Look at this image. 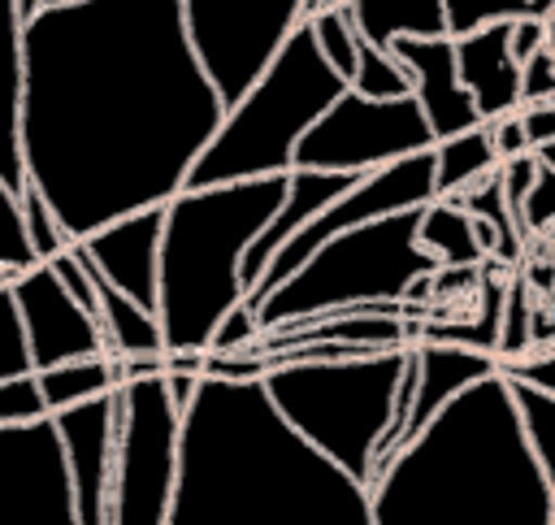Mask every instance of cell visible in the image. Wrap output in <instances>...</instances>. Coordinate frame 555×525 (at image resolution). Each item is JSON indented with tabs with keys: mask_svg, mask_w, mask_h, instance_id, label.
<instances>
[{
	"mask_svg": "<svg viewBox=\"0 0 555 525\" xmlns=\"http://www.w3.org/2000/svg\"><path fill=\"white\" fill-rule=\"evenodd\" d=\"M160 230H165V204H147V208H134V213L91 230L87 239H78V247L100 278H108L117 291H126L130 299H139L143 308L156 312Z\"/></svg>",
	"mask_w": 555,
	"mask_h": 525,
	"instance_id": "15",
	"label": "cell"
},
{
	"mask_svg": "<svg viewBox=\"0 0 555 525\" xmlns=\"http://www.w3.org/2000/svg\"><path fill=\"white\" fill-rule=\"evenodd\" d=\"M39 373V386H43V399L48 408H69L78 399H91V395H104L113 386H121L130 377V364L113 351H100V356H78V360H61L52 369H35Z\"/></svg>",
	"mask_w": 555,
	"mask_h": 525,
	"instance_id": "25",
	"label": "cell"
},
{
	"mask_svg": "<svg viewBox=\"0 0 555 525\" xmlns=\"http://www.w3.org/2000/svg\"><path fill=\"white\" fill-rule=\"evenodd\" d=\"M533 304L538 291L525 282L520 269H512L507 278V295H503V330H499V360L525 356L533 347Z\"/></svg>",
	"mask_w": 555,
	"mask_h": 525,
	"instance_id": "30",
	"label": "cell"
},
{
	"mask_svg": "<svg viewBox=\"0 0 555 525\" xmlns=\"http://www.w3.org/2000/svg\"><path fill=\"white\" fill-rule=\"evenodd\" d=\"M546 43V22L542 17H516L512 22V56L525 65L538 48Z\"/></svg>",
	"mask_w": 555,
	"mask_h": 525,
	"instance_id": "40",
	"label": "cell"
},
{
	"mask_svg": "<svg viewBox=\"0 0 555 525\" xmlns=\"http://www.w3.org/2000/svg\"><path fill=\"white\" fill-rule=\"evenodd\" d=\"M490 130H494V148H499V161H507V156H520V152H533V143H529V135H525V121H520V108H516V113H503V117H494V121H490Z\"/></svg>",
	"mask_w": 555,
	"mask_h": 525,
	"instance_id": "39",
	"label": "cell"
},
{
	"mask_svg": "<svg viewBox=\"0 0 555 525\" xmlns=\"http://www.w3.org/2000/svg\"><path fill=\"white\" fill-rule=\"evenodd\" d=\"M533 152H538V156H542V161H546V165L555 169V139H546V143H538Z\"/></svg>",
	"mask_w": 555,
	"mask_h": 525,
	"instance_id": "42",
	"label": "cell"
},
{
	"mask_svg": "<svg viewBox=\"0 0 555 525\" xmlns=\"http://www.w3.org/2000/svg\"><path fill=\"white\" fill-rule=\"evenodd\" d=\"M304 17L308 0H182L191 48L225 108L264 74Z\"/></svg>",
	"mask_w": 555,
	"mask_h": 525,
	"instance_id": "10",
	"label": "cell"
},
{
	"mask_svg": "<svg viewBox=\"0 0 555 525\" xmlns=\"http://www.w3.org/2000/svg\"><path fill=\"white\" fill-rule=\"evenodd\" d=\"M0 525H78L74 473L52 412L0 425Z\"/></svg>",
	"mask_w": 555,
	"mask_h": 525,
	"instance_id": "12",
	"label": "cell"
},
{
	"mask_svg": "<svg viewBox=\"0 0 555 525\" xmlns=\"http://www.w3.org/2000/svg\"><path fill=\"white\" fill-rule=\"evenodd\" d=\"M95 291H100V325L108 338V351L121 356L130 364V373L143 369H165V330L160 317L152 308H143L139 299H130L126 291H117L108 278L95 273Z\"/></svg>",
	"mask_w": 555,
	"mask_h": 525,
	"instance_id": "21",
	"label": "cell"
},
{
	"mask_svg": "<svg viewBox=\"0 0 555 525\" xmlns=\"http://www.w3.org/2000/svg\"><path fill=\"white\" fill-rule=\"evenodd\" d=\"M347 87L351 82L317 48L312 26L299 22L264 74L225 108L221 126L195 156L186 187L291 174L299 139Z\"/></svg>",
	"mask_w": 555,
	"mask_h": 525,
	"instance_id": "6",
	"label": "cell"
},
{
	"mask_svg": "<svg viewBox=\"0 0 555 525\" xmlns=\"http://www.w3.org/2000/svg\"><path fill=\"white\" fill-rule=\"evenodd\" d=\"M35 260H39V256H35V247H30V239H26L22 195L0 178V265L13 269V273H22V269H30Z\"/></svg>",
	"mask_w": 555,
	"mask_h": 525,
	"instance_id": "33",
	"label": "cell"
},
{
	"mask_svg": "<svg viewBox=\"0 0 555 525\" xmlns=\"http://www.w3.org/2000/svg\"><path fill=\"white\" fill-rule=\"evenodd\" d=\"M360 39L395 48L408 35H447V0H347Z\"/></svg>",
	"mask_w": 555,
	"mask_h": 525,
	"instance_id": "22",
	"label": "cell"
},
{
	"mask_svg": "<svg viewBox=\"0 0 555 525\" xmlns=\"http://www.w3.org/2000/svg\"><path fill=\"white\" fill-rule=\"evenodd\" d=\"M455 65L486 121L520 108V61L512 56V22H486L455 35Z\"/></svg>",
	"mask_w": 555,
	"mask_h": 525,
	"instance_id": "18",
	"label": "cell"
},
{
	"mask_svg": "<svg viewBox=\"0 0 555 525\" xmlns=\"http://www.w3.org/2000/svg\"><path fill=\"white\" fill-rule=\"evenodd\" d=\"M520 121H525V135L529 143H546L555 139V100H538V104H520Z\"/></svg>",
	"mask_w": 555,
	"mask_h": 525,
	"instance_id": "41",
	"label": "cell"
},
{
	"mask_svg": "<svg viewBox=\"0 0 555 525\" xmlns=\"http://www.w3.org/2000/svg\"><path fill=\"white\" fill-rule=\"evenodd\" d=\"M425 148H434V126L416 95L373 100L347 87L299 139L295 165L334 169V174H373Z\"/></svg>",
	"mask_w": 555,
	"mask_h": 525,
	"instance_id": "9",
	"label": "cell"
},
{
	"mask_svg": "<svg viewBox=\"0 0 555 525\" xmlns=\"http://www.w3.org/2000/svg\"><path fill=\"white\" fill-rule=\"evenodd\" d=\"M221 117L182 0H56L26 17V182L74 243L173 200Z\"/></svg>",
	"mask_w": 555,
	"mask_h": 525,
	"instance_id": "1",
	"label": "cell"
},
{
	"mask_svg": "<svg viewBox=\"0 0 555 525\" xmlns=\"http://www.w3.org/2000/svg\"><path fill=\"white\" fill-rule=\"evenodd\" d=\"M22 91H26V13L17 0H0V178L22 195Z\"/></svg>",
	"mask_w": 555,
	"mask_h": 525,
	"instance_id": "20",
	"label": "cell"
},
{
	"mask_svg": "<svg viewBox=\"0 0 555 525\" xmlns=\"http://www.w3.org/2000/svg\"><path fill=\"white\" fill-rule=\"evenodd\" d=\"M351 87L364 91V95H373V100L412 95V74H408V65H403L390 48H377V43L360 39V61H356Z\"/></svg>",
	"mask_w": 555,
	"mask_h": 525,
	"instance_id": "28",
	"label": "cell"
},
{
	"mask_svg": "<svg viewBox=\"0 0 555 525\" xmlns=\"http://www.w3.org/2000/svg\"><path fill=\"white\" fill-rule=\"evenodd\" d=\"M182 404L165 369H143L121 382V421L113 456L108 525H169L178 486Z\"/></svg>",
	"mask_w": 555,
	"mask_h": 525,
	"instance_id": "8",
	"label": "cell"
},
{
	"mask_svg": "<svg viewBox=\"0 0 555 525\" xmlns=\"http://www.w3.org/2000/svg\"><path fill=\"white\" fill-rule=\"evenodd\" d=\"M412 364H416V386H412V404H408V417H403V430H399V443L395 451L425 430V421L447 404L455 399L464 386H473L477 377L494 373L499 369V356L494 351H477V347H460V343H434V338H416L412 343ZM386 464V460H382Z\"/></svg>",
	"mask_w": 555,
	"mask_h": 525,
	"instance_id": "17",
	"label": "cell"
},
{
	"mask_svg": "<svg viewBox=\"0 0 555 525\" xmlns=\"http://www.w3.org/2000/svg\"><path fill=\"white\" fill-rule=\"evenodd\" d=\"M507 386H512L525 438H529V447L538 451L542 469L555 482V390H542V386H529V382H507Z\"/></svg>",
	"mask_w": 555,
	"mask_h": 525,
	"instance_id": "27",
	"label": "cell"
},
{
	"mask_svg": "<svg viewBox=\"0 0 555 525\" xmlns=\"http://www.w3.org/2000/svg\"><path fill=\"white\" fill-rule=\"evenodd\" d=\"M22 221H26V239H30V247H35L39 260H52L61 247L74 243L69 230L61 226V217L52 213V204L43 200V191L30 187V182H26V191H22Z\"/></svg>",
	"mask_w": 555,
	"mask_h": 525,
	"instance_id": "31",
	"label": "cell"
},
{
	"mask_svg": "<svg viewBox=\"0 0 555 525\" xmlns=\"http://www.w3.org/2000/svg\"><path fill=\"white\" fill-rule=\"evenodd\" d=\"M356 178H360V174H334V169H308V165H295V169H291V191H286V200L278 204V213L264 221V230L251 239V247H247V256H243L247 295H251V286L260 282L264 265L278 256V247H282L295 230H304L330 200H338Z\"/></svg>",
	"mask_w": 555,
	"mask_h": 525,
	"instance_id": "19",
	"label": "cell"
},
{
	"mask_svg": "<svg viewBox=\"0 0 555 525\" xmlns=\"http://www.w3.org/2000/svg\"><path fill=\"white\" fill-rule=\"evenodd\" d=\"M291 191V174L182 187L165 200L156 317L169 351H208L217 325L247 304L243 256Z\"/></svg>",
	"mask_w": 555,
	"mask_h": 525,
	"instance_id": "4",
	"label": "cell"
},
{
	"mask_svg": "<svg viewBox=\"0 0 555 525\" xmlns=\"http://www.w3.org/2000/svg\"><path fill=\"white\" fill-rule=\"evenodd\" d=\"M538 100H555V52L546 43L520 65V104Z\"/></svg>",
	"mask_w": 555,
	"mask_h": 525,
	"instance_id": "37",
	"label": "cell"
},
{
	"mask_svg": "<svg viewBox=\"0 0 555 525\" xmlns=\"http://www.w3.org/2000/svg\"><path fill=\"white\" fill-rule=\"evenodd\" d=\"M520 230H525V239H546L551 230H555V169L538 156V178H533V187H529V195H525V204H520Z\"/></svg>",
	"mask_w": 555,
	"mask_h": 525,
	"instance_id": "34",
	"label": "cell"
},
{
	"mask_svg": "<svg viewBox=\"0 0 555 525\" xmlns=\"http://www.w3.org/2000/svg\"><path fill=\"white\" fill-rule=\"evenodd\" d=\"M542 22H546V48H551V52H555V9H551V13H546V17H542Z\"/></svg>",
	"mask_w": 555,
	"mask_h": 525,
	"instance_id": "43",
	"label": "cell"
},
{
	"mask_svg": "<svg viewBox=\"0 0 555 525\" xmlns=\"http://www.w3.org/2000/svg\"><path fill=\"white\" fill-rule=\"evenodd\" d=\"M551 304H555V295H551Z\"/></svg>",
	"mask_w": 555,
	"mask_h": 525,
	"instance_id": "45",
	"label": "cell"
},
{
	"mask_svg": "<svg viewBox=\"0 0 555 525\" xmlns=\"http://www.w3.org/2000/svg\"><path fill=\"white\" fill-rule=\"evenodd\" d=\"M308 26H312V35H317V48L325 52V61L351 82V74H356V61H360V30H356V22H351V9H347V0L343 4H325V9H317L312 17H304Z\"/></svg>",
	"mask_w": 555,
	"mask_h": 525,
	"instance_id": "26",
	"label": "cell"
},
{
	"mask_svg": "<svg viewBox=\"0 0 555 525\" xmlns=\"http://www.w3.org/2000/svg\"><path fill=\"white\" fill-rule=\"evenodd\" d=\"M438 195V187H434V148H425V152H412V156H399V161H390V165H382V169H373V174H360L338 200H330L304 230H295L282 247H278V256L264 265V273H260V282L251 286V295H247V304H256L264 291H273L278 282H286L321 243H330L334 234H343V230H351V226H364V221H373V217H386V213H399V208H416V204H425V200H434Z\"/></svg>",
	"mask_w": 555,
	"mask_h": 525,
	"instance_id": "11",
	"label": "cell"
},
{
	"mask_svg": "<svg viewBox=\"0 0 555 525\" xmlns=\"http://www.w3.org/2000/svg\"><path fill=\"white\" fill-rule=\"evenodd\" d=\"M30 343H26V325H22V308L13 295V282H0V382L30 373Z\"/></svg>",
	"mask_w": 555,
	"mask_h": 525,
	"instance_id": "32",
	"label": "cell"
},
{
	"mask_svg": "<svg viewBox=\"0 0 555 525\" xmlns=\"http://www.w3.org/2000/svg\"><path fill=\"white\" fill-rule=\"evenodd\" d=\"M499 373L507 382H529V386L555 390V347H529L525 356L499 360Z\"/></svg>",
	"mask_w": 555,
	"mask_h": 525,
	"instance_id": "36",
	"label": "cell"
},
{
	"mask_svg": "<svg viewBox=\"0 0 555 525\" xmlns=\"http://www.w3.org/2000/svg\"><path fill=\"white\" fill-rule=\"evenodd\" d=\"M555 0H447V35H468L486 22L546 17Z\"/></svg>",
	"mask_w": 555,
	"mask_h": 525,
	"instance_id": "29",
	"label": "cell"
},
{
	"mask_svg": "<svg viewBox=\"0 0 555 525\" xmlns=\"http://www.w3.org/2000/svg\"><path fill=\"white\" fill-rule=\"evenodd\" d=\"M494 169H499V148H494L490 121L434 143V187H438V195H460L464 187L481 182Z\"/></svg>",
	"mask_w": 555,
	"mask_h": 525,
	"instance_id": "23",
	"label": "cell"
},
{
	"mask_svg": "<svg viewBox=\"0 0 555 525\" xmlns=\"http://www.w3.org/2000/svg\"><path fill=\"white\" fill-rule=\"evenodd\" d=\"M169 525H373V495L286 421L264 377L204 373L182 408Z\"/></svg>",
	"mask_w": 555,
	"mask_h": 525,
	"instance_id": "2",
	"label": "cell"
},
{
	"mask_svg": "<svg viewBox=\"0 0 555 525\" xmlns=\"http://www.w3.org/2000/svg\"><path fill=\"white\" fill-rule=\"evenodd\" d=\"M13 295L22 308L35 369H52L61 360L108 351L100 317L74 299V291L61 282V273L48 260H35L30 269L13 273Z\"/></svg>",
	"mask_w": 555,
	"mask_h": 525,
	"instance_id": "13",
	"label": "cell"
},
{
	"mask_svg": "<svg viewBox=\"0 0 555 525\" xmlns=\"http://www.w3.org/2000/svg\"><path fill=\"white\" fill-rule=\"evenodd\" d=\"M260 377L308 443H317L351 477L373 482L377 464L395 456L416 364L412 347H382L360 356L286 360Z\"/></svg>",
	"mask_w": 555,
	"mask_h": 525,
	"instance_id": "5",
	"label": "cell"
},
{
	"mask_svg": "<svg viewBox=\"0 0 555 525\" xmlns=\"http://www.w3.org/2000/svg\"><path fill=\"white\" fill-rule=\"evenodd\" d=\"M0 282H13V269H4V265H0Z\"/></svg>",
	"mask_w": 555,
	"mask_h": 525,
	"instance_id": "44",
	"label": "cell"
},
{
	"mask_svg": "<svg viewBox=\"0 0 555 525\" xmlns=\"http://www.w3.org/2000/svg\"><path fill=\"white\" fill-rule=\"evenodd\" d=\"M69 473L78 495V525H108V495H113V456H117V421H121V386L78 399L52 412Z\"/></svg>",
	"mask_w": 555,
	"mask_h": 525,
	"instance_id": "14",
	"label": "cell"
},
{
	"mask_svg": "<svg viewBox=\"0 0 555 525\" xmlns=\"http://www.w3.org/2000/svg\"><path fill=\"white\" fill-rule=\"evenodd\" d=\"M256 334H260V321H256L251 304H238V308L217 325V334H212V347H208V351H234V347H247Z\"/></svg>",
	"mask_w": 555,
	"mask_h": 525,
	"instance_id": "38",
	"label": "cell"
},
{
	"mask_svg": "<svg viewBox=\"0 0 555 525\" xmlns=\"http://www.w3.org/2000/svg\"><path fill=\"white\" fill-rule=\"evenodd\" d=\"M48 399H43V386H39V373H17V377H4L0 382V425H13V421H35V417H48Z\"/></svg>",
	"mask_w": 555,
	"mask_h": 525,
	"instance_id": "35",
	"label": "cell"
},
{
	"mask_svg": "<svg viewBox=\"0 0 555 525\" xmlns=\"http://www.w3.org/2000/svg\"><path fill=\"white\" fill-rule=\"evenodd\" d=\"M421 243L438 265H486L473 213L455 195H434L421 204Z\"/></svg>",
	"mask_w": 555,
	"mask_h": 525,
	"instance_id": "24",
	"label": "cell"
},
{
	"mask_svg": "<svg viewBox=\"0 0 555 525\" xmlns=\"http://www.w3.org/2000/svg\"><path fill=\"white\" fill-rule=\"evenodd\" d=\"M373 525H555V482L494 369L447 399L373 482Z\"/></svg>",
	"mask_w": 555,
	"mask_h": 525,
	"instance_id": "3",
	"label": "cell"
},
{
	"mask_svg": "<svg viewBox=\"0 0 555 525\" xmlns=\"http://www.w3.org/2000/svg\"><path fill=\"white\" fill-rule=\"evenodd\" d=\"M434 269L438 260L421 243V204H416V208H399L334 234L286 282L264 291L251 304V312L260 330H269V325H286V321H304L338 308L403 304L412 282Z\"/></svg>",
	"mask_w": 555,
	"mask_h": 525,
	"instance_id": "7",
	"label": "cell"
},
{
	"mask_svg": "<svg viewBox=\"0 0 555 525\" xmlns=\"http://www.w3.org/2000/svg\"><path fill=\"white\" fill-rule=\"evenodd\" d=\"M390 52L412 74V95L421 100V108H425V117L434 126V143L486 121L477 100H473V91L460 78L455 35H408V39H395Z\"/></svg>",
	"mask_w": 555,
	"mask_h": 525,
	"instance_id": "16",
	"label": "cell"
}]
</instances>
